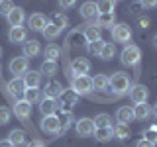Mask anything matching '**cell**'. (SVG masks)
Instances as JSON below:
<instances>
[{
  "label": "cell",
  "instance_id": "cell-1",
  "mask_svg": "<svg viewBox=\"0 0 157 147\" xmlns=\"http://www.w3.org/2000/svg\"><path fill=\"white\" fill-rule=\"evenodd\" d=\"M108 86L112 88V92H114L116 96L126 94V92H130V88H132L130 75H126V73H122V71L114 73V75L110 77V85H108Z\"/></svg>",
  "mask_w": 157,
  "mask_h": 147
},
{
  "label": "cell",
  "instance_id": "cell-2",
  "mask_svg": "<svg viewBox=\"0 0 157 147\" xmlns=\"http://www.w3.org/2000/svg\"><path fill=\"white\" fill-rule=\"evenodd\" d=\"M71 90L77 96H88L94 88H92V77L82 75V77H71Z\"/></svg>",
  "mask_w": 157,
  "mask_h": 147
},
{
  "label": "cell",
  "instance_id": "cell-3",
  "mask_svg": "<svg viewBox=\"0 0 157 147\" xmlns=\"http://www.w3.org/2000/svg\"><path fill=\"white\" fill-rule=\"evenodd\" d=\"M141 61V51L140 47L134 45V43H130V45L124 47V51H122V63H124L126 67H137Z\"/></svg>",
  "mask_w": 157,
  "mask_h": 147
},
{
  "label": "cell",
  "instance_id": "cell-4",
  "mask_svg": "<svg viewBox=\"0 0 157 147\" xmlns=\"http://www.w3.org/2000/svg\"><path fill=\"white\" fill-rule=\"evenodd\" d=\"M112 39L116 43H128L132 39V28L128 24H114V28H112Z\"/></svg>",
  "mask_w": 157,
  "mask_h": 147
},
{
  "label": "cell",
  "instance_id": "cell-5",
  "mask_svg": "<svg viewBox=\"0 0 157 147\" xmlns=\"http://www.w3.org/2000/svg\"><path fill=\"white\" fill-rule=\"evenodd\" d=\"M29 71V61L24 55H20V57H14L12 61H10V73L14 75V78L16 77H22V75H26V73Z\"/></svg>",
  "mask_w": 157,
  "mask_h": 147
},
{
  "label": "cell",
  "instance_id": "cell-6",
  "mask_svg": "<svg viewBox=\"0 0 157 147\" xmlns=\"http://www.w3.org/2000/svg\"><path fill=\"white\" fill-rule=\"evenodd\" d=\"M88 71H90V63H88V59L85 57H77L73 59L71 63V77H82V75H88Z\"/></svg>",
  "mask_w": 157,
  "mask_h": 147
},
{
  "label": "cell",
  "instance_id": "cell-7",
  "mask_svg": "<svg viewBox=\"0 0 157 147\" xmlns=\"http://www.w3.org/2000/svg\"><path fill=\"white\" fill-rule=\"evenodd\" d=\"M147 96H149V90H147L145 85H132L130 98L134 100V104H144V102H147Z\"/></svg>",
  "mask_w": 157,
  "mask_h": 147
},
{
  "label": "cell",
  "instance_id": "cell-8",
  "mask_svg": "<svg viewBox=\"0 0 157 147\" xmlns=\"http://www.w3.org/2000/svg\"><path fill=\"white\" fill-rule=\"evenodd\" d=\"M75 130L81 137H88L94 134V122L92 118H81L78 122H75Z\"/></svg>",
  "mask_w": 157,
  "mask_h": 147
},
{
  "label": "cell",
  "instance_id": "cell-9",
  "mask_svg": "<svg viewBox=\"0 0 157 147\" xmlns=\"http://www.w3.org/2000/svg\"><path fill=\"white\" fill-rule=\"evenodd\" d=\"M77 100H78V96L73 90H63L61 100H57V102H59V108H61L63 112H71L73 106L77 104Z\"/></svg>",
  "mask_w": 157,
  "mask_h": 147
},
{
  "label": "cell",
  "instance_id": "cell-10",
  "mask_svg": "<svg viewBox=\"0 0 157 147\" xmlns=\"http://www.w3.org/2000/svg\"><path fill=\"white\" fill-rule=\"evenodd\" d=\"M63 85L61 82H57V81H51V82H47L45 85V88H43V96L45 98H51V100H57V98H61V94H63Z\"/></svg>",
  "mask_w": 157,
  "mask_h": 147
},
{
  "label": "cell",
  "instance_id": "cell-11",
  "mask_svg": "<svg viewBox=\"0 0 157 147\" xmlns=\"http://www.w3.org/2000/svg\"><path fill=\"white\" fill-rule=\"evenodd\" d=\"M14 114H16L22 122H26L29 120V116H32V104H28L26 100H16L14 102Z\"/></svg>",
  "mask_w": 157,
  "mask_h": 147
},
{
  "label": "cell",
  "instance_id": "cell-12",
  "mask_svg": "<svg viewBox=\"0 0 157 147\" xmlns=\"http://www.w3.org/2000/svg\"><path fill=\"white\" fill-rule=\"evenodd\" d=\"M47 26V18L43 16V14H32V16L28 18V28L32 29V32H43Z\"/></svg>",
  "mask_w": 157,
  "mask_h": 147
},
{
  "label": "cell",
  "instance_id": "cell-13",
  "mask_svg": "<svg viewBox=\"0 0 157 147\" xmlns=\"http://www.w3.org/2000/svg\"><path fill=\"white\" fill-rule=\"evenodd\" d=\"M8 20V24L12 28H18V26H22L24 24V20H26V12H24V8H20V6H14L12 8V12L6 16Z\"/></svg>",
  "mask_w": 157,
  "mask_h": 147
},
{
  "label": "cell",
  "instance_id": "cell-14",
  "mask_svg": "<svg viewBox=\"0 0 157 147\" xmlns=\"http://www.w3.org/2000/svg\"><path fill=\"white\" fill-rule=\"evenodd\" d=\"M116 120H118V124H124V126H128L130 122H134L136 120L134 118V108L132 106H120L118 112H116Z\"/></svg>",
  "mask_w": 157,
  "mask_h": 147
},
{
  "label": "cell",
  "instance_id": "cell-15",
  "mask_svg": "<svg viewBox=\"0 0 157 147\" xmlns=\"http://www.w3.org/2000/svg\"><path fill=\"white\" fill-rule=\"evenodd\" d=\"M41 130L45 131V134H59V118L55 114L53 116H43Z\"/></svg>",
  "mask_w": 157,
  "mask_h": 147
},
{
  "label": "cell",
  "instance_id": "cell-16",
  "mask_svg": "<svg viewBox=\"0 0 157 147\" xmlns=\"http://www.w3.org/2000/svg\"><path fill=\"white\" fill-rule=\"evenodd\" d=\"M8 88V92L12 96H24V92H26V85H24V78L22 77H16V78H12V81L6 85Z\"/></svg>",
  "mask_w": 157,
  "mask_h": 147
},
{
  "label": "cell",
  "instance_id": "cell-17",
  "mask_svg": "<svg viewBox=\"0 0 157 147\" xmlns=\"http://www.w3.org/2000/svg\"><path fill=\"white\" fill-rule=\"evenodd\" d=\"M114 24H116V16L114 14H98L96 20H94V26L98 29H112L114 28Z\"/></svg>",
  "mask_w": 157,
  "mask_h": 147
},
{
  "label": "cell",
  "instance_id": "cell-18",
  "mask_svg": "<svg viewBox=\"0 0 157 147\" xmlns=\"http://www.w3.org/2000/svg\"><path fill=\"white\" fill-rule=\"evenodd\" d=\"M26 37H28V29L18 26V28H10L8 32V39L10 43H26Z\"/></svg>",
  "mask_w": 157,
  "mask_h": 147
},
{
  "label": "cell",
  "instance_id": "cell-19",
  "mask_svg": "<svg viewBox=\"0 0 157 147\" xmlns=\"http://www.w3.org/2000/svg\"><path fill=\"white\" fill-rule=\"evenodd\" d=\"M57 108H59V102L57 100H51V98L43 96V100L39 102V110H41L43 116H53L57 112Z\"/></svg>",
  "mask_w": 157,
  "mask_h": 147
},
{
  "label": "cell",
  "instance_id": "cell-20",
  "mask_svg": "<svg viewBox=\"0 0 157 147\" xmlns=\"http://www.w3.org/2000/svg\"><path fill=\"white\" fill-rule=\"evenodd\" d=\"M22 78H24V85H26V88H39V82H41V73H39V71H28Z\"/></svg>",
  "mask_w": 157,
  "mask_h": 147
},
{
  "label": "cell",
  "instance_id": "cell-21",
  "mask_svg": "<svg viewBox=\"0 0 157 147\" xmlns=\"http://www.w3.org/2000/svg\"><path fill=\"white\" fill-rule=\"evenodd\" d=\"M57 118H59V134H65L69 127L75 124V116H73V112H61Z\"/></svg>",
  "mask_w": 157,
  "mask_h": 147
},
{
  "label": "cell",
  "instance_id": "cell-22",
  "mask_svg": "<svg viewBox=\"0 0 157 147\" xmlns=\"http://www.w3.org/2000/svg\"><path fill=\"white\" fill-rule=\"evenodd\" d=\"M81 16L85 20H96V16H98L96 2H85V4H82V6H81Z\"/></svg>",
  "mask_w": 157,
  "mask_h": 147
},
{
  "label": "cell",
  "instance_id": "cell-23",
  "mask_svg": "<svg viewBox=\"0 0 157 147\" xmlns=\"http://www.w3.org/2000/svg\"><path fill=\"white\" fill-rule=\"evenodd\" d=\"M85 29H82V33H85V39L86 43H94L100 39V29H98L94 24H88V26H82Z\"/></svg>",
  "mask_w": 157,
  "mask_h": 147
},
{
  "label": "cell",
  "instance_id": "cell-24",
  "mask_svg": "<svg viewBox=\"0 0 157 147\" xmlns=\"http://www.w3.org/2000/svg\"><path fill=\"white\" fill-rule=\"evenodd\" d=\"M24 100L28 102V104H36V102H41L43 100V92L39 90V88H26V92H24Z\"/></svg>",
  "mask_w": 157,
  "mask_h": 147
},
{
  "label": "cell",
  "instance_id": "cell-25",
  "mask_svg": "<svg viewBox=\"0 0 157 147\" xmlns=\"http://www.w3.org/2000/svg\"><path fill=\"white\" fill-rule=\"evenodd\" d=\"M132 108H134V118L136 120H147V118L151 116V106L147 104V102H144V104H136Z\"/></svg>",
  "mask_w": 157,
  "mask_h": 147
},
{
  "label": "cell",
  "instance_id": "cell-26",
  "mask_svg": "<svg viewBox=\"0 0 157 147\" xmlns=\"http://www.w3.org/2000/svg\"><path fill=\"white\" fill-rule=\"evenodd\" d=\"M39 51H41V47H39V41H37V39H32V41H26V43H24V57H26V59L39 55Z\"/></svg>",
  "mask_w": 157,
  "mask_h": 147
},
{
  "label": "cell",
  "instance_id": "cell-27",
  "mask_svg": "<svg viewBox=\"0 0 157 147\" xmlns=\"http://www.w3.org/2000/svg\"><path fill=\"white\" fill-rule=\"evenodd\" d=\"M112 137H114V131H112V127H96V130H94V139L100 141V143H104V141H110Z\"/></svg>",
  "mask_w": 157,
  "mask_h": 147
},
{
  "label": "cell",
  "instance_id": "cell-28",
  "mask_svg": "<svg viewBox=\"0 0 157 147\" xmlns=\"http://www.w3.org/2000/svg\"><path fill=\"white\" fill-rule=\"evenodd\" d=\"M108 85H110V78H108L106 75H96L94 78H92V88L98 92H102V90H106Z\"/></svg>",
  "mask_w": 157,
  "mask_h": 147
},
{
  "label": "cell",
  "instance_id": "cell-29",
  "mask_svg": "<svg viewBox=\"0 0 157 147\" xmlns=\"http://www.w3.org/2000/svg\"><path fill=\"white\" fill-rule=\"evenodd\" d=\"M8 141L14 147H16V145H24V143H26V134H24L22 130H12L10 135H8Z\"/></svg>",
  "mask_w": 157,
  "mask_h": 147
},
{
  "label": "cell",
  "instance_id": "cell-30",
  "mask_svg": "<svg viewBox=\"0 0 157 147\" xmlns=\"http://www.w3.org/2000/svg\"><path fill=\"white\" fill-rule=\"evenodd\" d=\"M51 26H55L57 29H65L67 26H69V20H67V16L65 14H61V12H55L51 16Z\"/></svg>",
  "mask_w": 157,
  "mask_h": 147
},
{
  "label": "cell",
  "instance_id": "cell-31",
  "mask_svg": "<svg viewBox=\"0 0 157 147\" xmlns=\"http://www.w3.org/2000/svg\"><path fill=\"white\" fill-rule=\"evenodd\" d=\"M94 130L96 127H112V118L108 116V114H98L94 116Z\"/></svg>",
  "mask_w": 157,
  "mask_h": 147
},
{
  "label": "cell",
  "instance_id": "cell-32",
  "mask_svg": "<svg viewBox=\"0 0 157 147\" xmlns=\"http://www.w3.org/2000/svg\"><path fill=\"white\" fill-rule=\"evenodd\" d=\"M112 131H114L116 139H128V137H130V130H128V126H124V124L112 126Z\"/></svg>",
  "mask_w": 157,
  "mask_h": 147
},
{
  "label": "cell",
  "instance_id": "cell-33",
  "mask_svg": "<svg viewBox=\"0 0 157 147\" xmlns=\"http://www.w3.org/2000/svg\"><path fill=\"white\" fill-rule=\"evenodd\" d=\"M45 61H55L57 63V59H59V55H61V47L59 45H47V49H45Z\"/></svg>",
  "mask_w": 157,
  "mask_h": 147
},
{
  "label": "cell",
  "instance_id": "cell-34",
  "mask_svg": "<svg viewBox=\"0 0 157 147\" xmlns=\"http://www.w3.org/2000/svg\"><path fill=\"white\" fill-rule=\"evenodd\" d=\"M96 6H98V14H114L116 2H112V0H102V2H96Z\"/></svg>",
  "mask_w": 157,
  "mask_h": 147
},
{
  "label": "cell",
  "instance_id": "cell-35",
  "mask_svg": "<svg viewBox=\"0 0 157 147\" xmlns=\"http://www.w3.org/2000/svg\"><path fill=\"white\" fill-rule=\"evenodd\" d=\"M116 55V45L114 43H104V47H102V51H100V59H104V61H110L112 57Z\"/></svg>",
  "mask_w": 157,
  "mask_h": 147
},
{
  "label": "cell",
  "instance_id": "cell-36",
  "mask_svg": "<svg viewBox=\"0 0 157 147\" xmlns=\"http://www.w3.org/2000/svg\"><path fill=\"white\" fill-rule=\"evenodd\" d=\"M39 73H41V75H47V77H53L57 73V63L55 61H43Z\"/></svg>",
  "mask_w": 157,
  "mask_h": 147
},
{
  "label": "cell",
  "instance_id": "cell-37",
  "mask_svg": "<svg viewBox=\"0 0 157 147\" xmlns=\"http://www.w3.org/2000/svg\"><path fill=\"white\" fill-rule=\"evenodd\" d=\"M144 139L149 141V143L157 145V126H149L147 130L144 131Z\"/></svg>",
  "mask_w": 157,
  "mask_h": 147
},
{
  "label": "cell",
  "instance_id": "cell-38",
  "mask_svg": "<svg viewBox=\"0 0 157 147\" xmlns=\"http://www.w3.org/2000/svg\"><path fill=\"white\" fill-rule=\"evenodd\" d=\"M59 33H61V29H57L55 26H51V24H47L45 29H43V36H45V39H55Z\"/></svg>",
  "mask_w": 157,
  "mask_h": 147
},
{
  "label": "cell",
  "instance_id": "cell-39",
  "mask_svg": "<svg viewBox=\"0 0 157 147\" xmlns=\"http://www.w3.org/2000/svg\"><path fill=\"white\" fill-rule=\"evenodd\" d=\"M10 116H12V112H10L8 108L0 106V126H6L10 122Z\"/></svg>",
  "mask_w": 157,
  "mask_h": 147
},
{
  "label": "cell",
  "instance_id": "cell-40",
  "mask_svg": "<svg viewBox=\"0 0 157 147\" xmlns=\"http://www.w3.org/2000/svg\"><path fill=\"white\" fill-rule=\"evenodd\" d=\"M104 43H106V41H102V39H98V41L90 43V51L94 53V55H100V51H102V47H104Z\"/></svg>",
  "mask_w": 157,
  "mask_h": 147
},
{
  "label": "cell",
  "instance_id": "cell-41",
  "mask_svg": "<svg viewBox=\"0 0 157 147\" xmlns=\"http://www.w3.org/2000/svg\"><path fill=\"white\" fill-rule=\"evenodd\" d=\"M12 8H14L12 2H0V14H2V16H8V14L12 12Z\"/></svg>",
  "mask_w": 157,
  "mask_h": 147
},
{
  "label": "cell",
  "instance_id": "cell-42",
  "mask_svg": "<svg viewBox=\"0 0 157 147\" xmlns=\"http://www.w3.org/2000/svg\"><path fill=\"white\" fill-rule=\"evenodd\" d=\"M136 147H155V145H153V143H149V141H145L144 137H141V139L136 143Z\"/></svg>",
  "mask_w": 157,
  "mask_h": 147
},
{
  "label": "cell",
  "instance_id": "cell-43",
  "mask_svg": "<svg viewBox=\"0 0 157 147\" xmlns=\"http://www.w3.org/2000/svg\"><path fill=\"white\" fill-rule=\"evenodd\" d=\"M59 6H61V8H73V6H75V2H73V0H65V2H63V0H61Z\"/></svg>",
  "mask_w": 157,
  "mask_h": 147
},
{
  "label": "cell",
  "instance_id": "cell-44",
  "mask_svg": "<svg viewBox=\"0 0 157 147\" xmlns=\"http://www.w3.org/2000/svg\"><path fill=\"white\" fill-rule=\"evenodd\" d=\"M26 147H45V145H43V141H39V139H36V141H32V143H28Z\"/></svg>",
  "mask_w": 157,
  "mask_h": 147
},
{
  "label": "cell",
  "instance_id": "cell-45",
  "mask_svg": "<svg viewBox=\"0 0 157 147\" xmlns=\"http://www.w3.org/2000/svg\"><path fill=\"white\" fill-rule=\"evenodd\" d=\"M141 6H144V8H155L157 2H141Z\"/></svg>",
  "mask_w": 157,
  "mask_h": 147
},
{
  "label": "cell",
  "instance_id": "cell-46",
  "mask_svg": "<svg viewBox=\"0 0 157 147\" xmlns=\"http://www.w3.org/2000/svg\"><path fill=\"white\" fill-rule=\"evenodd\" d=\"M0 147H14V145L10 143L8 139H2V141H0Z\"/></svg>",
  "mask_w": 157,
  "mask_h": 147
},
{
  "label": "cell",
  "instance_id": "cell-47",
  "mask_svg": "<svg viewBox=\"0 0 157 147\" xmlns=\"http://www.w3.org/2000/svg\"><path fill=\"white\" fill-rule=\"evenodd\" d=\"M140 26H149V18H140Z\"/></svg>",
  "mask_w": 157,
  "mask_h": 147
},
{
  "label": "cell",
  "instance_id": "cell-48",
  "mask_svg": "<svg viewBox=\"0 0 157 147\" xmlns=\"http://www.w3.org/2000/svg\"><path fill=\"white\" fill-rule=\"evenodd\" d=\"M151 116H153V118H155V120H157V104H155L153 108H151Z\"/></svg>",
  "mask_w": 157,
  "mask_h": 147
},
{
  "label": "cell",
  "instance_id": "cell-49",
  "mask_svg": "<svg viewBox=\"0 0 157 147\" xmlns=\"http://www.w3.org/2000/svg\"><path fill=\"white\" fill-rule=\"evenodd\" d=\"M153 45L157 47V33H155V37H153Z\"/></svg>",
  "mask_w": 157,
  "mask_h": 147
},
{
  "label": "cell",
  "instance_id": "cell-50",
  "mask_svg": "<svg viewBox=\"0 0 157 147\" xmlns=\"http://www.w3.org/2000/svg\"><path fill=\"white\" fill-rule=\"evenodd\" d=\"M0 55H2V49H0Z\"/></svg>",
  "mask_w": 157,
  "mask_h": 147
}]
</instances>
